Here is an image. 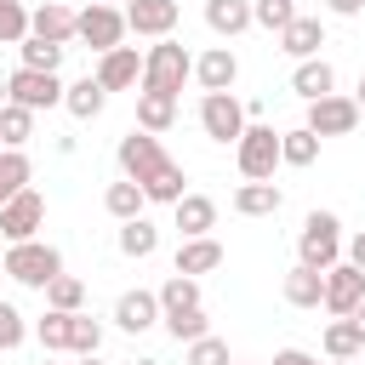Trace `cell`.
<instances>
[{
    "instance_id": "cell-10",
    "label": "cell",
    "mask_w": 365,
    "mask_h": 365,
    "mask_svg": "<svg viewBox=\"0 0 365 365\" xmlns=\"http://www.w3.org/2000/svg\"><path fill=\"white\" fill-rule=\"evenodd\" d=\"M359 302H365V268H354V262L325 268V314L331 319H348Z\"/></svg>"
},
{
    "instance_id": "cell-36",
    "label": "cell",
    "mask_w": 365,
    "mask_h": 365,
    "mask_svg": "<svg viewBox=\"0 0 365 365\" xmlns=\"http://www.w3.org/2000/svg\"><path fill=\"white\" fill-rule=\"evenodd\" d=\"M80 302H86V285H80L74 274H57V279L46 285V308H63V314H80Z\"/></svg>"
},
{
    "instance_id": "cell-25",
    "label": "cell",
    "mask_w": 365,
    "mask_h": 365,
    "mask_svg": "<svg viewBox=\"0 0 365 365\" xmlns=\"http://www.w3.org/2000/svg\"><path fill=\"white\" fill-rule=\"evenodd\" d=\"M319 348H325V359H359L365 354V331L354 325V314L348 319H331L325 336H319Z\"/></svg>"
},
{
    "instance_id": "cell-7",
    "label": "cell",
    "mask_w": 365,
    "mask_h": 365,
    "mask_svg": "<svg viewBox=\"0 0 365 365\" xmlns=\"http://www.w3.org/2000/svg\"><path fill=\"white\" fill-rule=\"evenodd\" d=\"M40 222H46V200H40L34 188H23V194H11V200L0 205V240H6V245L34 240V234H40Z\"/></svg>"
},
{
    "instance_id": "cell-31",
    "label": "cell",
    "mask_w": 365,
    "mask_h": 365,
    "mask_svg": "<svg viewBox=\"0 0 365 365\" xmlns=\"http://www.w3.org/2000/svg\"><path fill=\"white\" fill-rule=\"evenodd\" d=\"M182 308H200V279L194 274H171L160 285V319L165 314H182Z\"/></svg>"
},
{
    "instance_id": "cell-21",
    "label": "cell",
    "mask_w": 365,
    "mask_h": 365,
    "mask_svg": "<svg viewBox=\"0 0 365 365\" xmlns=\"http://www.w3.org/2000/svg\"><path fill=\"white\" fill-rule=\"evenodd\" d=\"M285 302L291 308H325V274L319 268H308V262H297L291 274H285Z\"/></svg>"
},
{
    "instance_id": "cell-41",
    "label": "cell",
    "mask_w": 365,
    "mask_h": 365,
    "mask_svg": "<svg viewBox=\"0 0 365 365\" xmlns=\"http://www.w3.org/2000/svg\"><path fill=\"white\" fill-rule=\"evenodd\" d=\"M17 40H29V11L17 0H0V46H17Z\"/></svg>"
},
{
    "instance_id": "cell-22",
    "label": "cell",
    "mask_w": 365,
    "mask_h": 365,
    "mask_svg": "<svg viewBox=\"0 0 365 365\" xmlns=\"http://www.w3.org/2000/svg\"><path fill=\"white\" fill-rule=\"evenodd\" d=\"M285 205V194H279V182L268 177V182H240L234 188V211L240 217H274Z\"/></svg>"
},
{
    "instance_id": "cell-16",
    "label": "cell",
    "mask_w": 365,
    "mask_h": 365,
    "mask_svg": "<svg viewBox=\"0 0 365 365\" xmlns=\"http://www.w3.org/2000/svg\"><path fill=\"white\" fill-rule=\"evenodd\" d=\"M319 46H325V23L319 17H291L285 29H279V51L285 57H319Z\"/></svg>"
},
{
    "instance_id": "cell-52",
    "label": "cell",
    "mask_w": 365,
    "mask_h": 365,
    "mask_svg": "<svg viewBox=\"0 0 365 365\" xmlns=\"http://www.w3.org/2000/svg\"><path fill=\"white\" fill-rule=\"evenodd\" d=\"M331 365H354V359H331Z\"/></svg>"
},
{
    "instance_id": "cell-46",
    "label": "cell",
    "mask_w": 365,
    "mask_h": 365,
    "mask_svg": "<svg viewBox=\"0 0 365 365\" xmlns=\"http://www.w3.org/2000/svg\"><path fill=\"white\" fill-rule=\"evenodd\" d=\"M354 103H359V114H365V74H359V91H354Z\"/></svg>"
},
{
    "instance_id": "cell-49",
    "label": "cell",
    "mask_w": 365,
    "mask_h": 365,
    "mask_svg": "<svg viewBox=\"0 0 365 365\" xmlns=\"http://www.w3.org/2000/svg\"><path fill=\"white\" fill-rule=\"evenodd\" d=\"M354 325H359V331H365V302H359V308H354Z\"/></svg>"
},
{
    "instance_id": "cell-19",
    "label": "cell",
    "mask_w": 365,
    "mask_h": 365,
    "mask_svg": "<svg viewBox=\"0 0 365 365\" xmlns=\"http://www.w3.org/2000/svg\"><path fill=\"white\" fill-rule=\"evenodd\" d=\"M291 91H297L302 103L331 97V91H336V68H331L325 57H302V63H297V74H291Z\"/></svg>"
},
{
    "instance_id": "cell-37",
    "label": "cell",
    "mask_w": 365,
    "mask_h": 365,
    "mask_svg": "<svg viewBox=\"0 0 365 365\" xmlns=\"http://www.w3.org/2000/svg\"><path fill=\"white\" fill-rule=\"evenodd\" d=\"M291 17H297V0H251V23L268 34H279Z\"/></svg>"
},
{
    "instance_id": "cell-4",
    "label": "cell",
    "mask_w": 365,
    "mask_h": 365,
    "mask_svg": "<svg viewBox=\"0 0 365 365\" xmlns=\"http://www.w3.org/2000/svg\"><path fill=\"white\" fill-rule=\"evenodd\" d=\"M245 125H251V114H245V103L234 97V91H205L200 97V131L211 137V143H240L245 137Z\"/></svg>"
},
{
    "instance_id": "cell-28",
    "label": "cell",
    "mask_w": 365,
    "mask_h": 365,
    "mask_svg": "<svg viewBox=\"0 0 365 365\" xmlns=\"http://www.w3.org/2000/svg\"><path fill=\"white\" fill-rule=\"evenodd\" d=\"M103 103H108V91L97 86V74H86V80H74V86L63 91V108H68L74 120H97V114H103Z\"/></svg>"
},
{
    "instance_id": "cell-6",
    "label": "cell",
    "mask_w": 365,
    "mask_h": 365,
    "mask_svg": "<svg viewBox=\"0 0 365 365\" xmlns=\"http://www.w3.org/2000/svg\"><path fill=\"white\" fill-rule=\"evenodd\" d=\"M74 40H86L91 51H114V46L125 40V11L91 0L86 11H74Z\"/></svg>"
},
{
    "instance_id": "cell-47",
    "label": "cell",
    "mask_w": 365,
    "mask_h": 365,
    "mask_svg": "<svg viewBox=\"0 0 365 365\" xmlns=\"http://www.w3.org/2000/svg\"><path fill=\"white\" fill-rule=\"evenodd\" d=\"M6 103H11V86H6V74H0V108H6Z\"/></svg>"
},
{
    "instance_id": "cell-51",
    "label": "cell",
    "mask_w": 365,
    "mask_h": 365,
    "mask_svg": "<svg viewBox=\"0 0 365 365\" xmlns=\"http://www.w3.org/2000/svg\"><path fill=\"white\" fill-rule=\"evenodd\" d=\"M131 365H160V359H131Z\"/></svg>"
},
{
    "instance_id": "cell-17",
    "label": "cell",
    "mask_w": 365,
    "mask_h": 365,
    "mask_svg": "<svg viewBox=\"0 0 365 365\" xmlns=\"http://www.w3.org/2000/svg\"><path fill=\"white\" fill-rule=\"evenodd\" d=\"M171 211H177V234H182V240H200V234L217 228V200H211V194H182Z\"/></svg>"
},
{
    "instance_id": "cell-15",
    "label": "cell",
    "mask_w": 365,
    "mask_h": 365,
    "mask_svg": "<svg viewBox=\"0 0 365 365\" xmlns=\"http://www.w3.org/2000/svg\"><path fill=\"white\" fill-rule=\"evenodd\" d=\"M194 80H200V91H234V80H240V57H234L228 46H211V51L194 57Z\"/></svg>"
},
{
    "instance_id": "cell-32",
    "label": "cell",
    "mask_w": 365,
    "mask_h": 365,
    "mask_svg": "<svg viewBox=\"0 0 365 365\" xmlns=\"http://www.w3.org/2000/svg\"><path fill=\"white\" fill-rule=\"evenodd\" d=\"M29 177H34L29 154H23V148H0V205H6L11 194H23V188H29Z\"/></svg>"
},
{
    "instance_id": "cell-42",
    "label": "cell",
    "mask_w": 365,
    "mask_h": 365,
    "mask_svg": "<svg viewBox=\"0 0 365 365\" xmlns=\"http://www.w3.org/2000/svg\"><path fill=\"white\" fill-rule=\"evenodd\" d=\"M23 336H29V319L11 308V302H0V354H11V348H23Z\"/></svg>"
},
{
    "instance_id": "cell-27",
    "label": "cell",
    "mask_w": 365,
    "mask_h": 365,
    "mask_svg": "<svg viewBox=\"0 0 365 365\" xmlns=\"http://www.w3.org/2000/svg\"><path fill=\"white\" fill-rule=\"evenodd\" d=\"M103 205H108V217H114V222H131V217H143L148 194H143V182L120 177V182H108V188H103Z\"/></svg>"
},
{
    "instance_id": "cell-43",
    "label": "cell",
    "mask_w": 365,
    "mask_h": 365,
    "mask_svg": "<svg viewBox=\"0 0 365 365\" xmlns=\"http://www.w3.org/2000/svg\"><path fill=\"white\" fill-rule=\"evenodd\" d=\"M274 365H319V359H314L308 348H279V354H274Z\"/></svg>"
},
{
    "instance_id": "cell-53",
    "label": "cell",
    "mask_w": 365,
    "mask_h": 365,
    "mask_svg": "<svg viewBox=\"0 0 365 365\" xmlns=\"http://www.w3.org/2000/svg\"><path fill=\"white\" fill-rule=\"evenodd\" d=\"M40 365H57V359H51V354H46V359H40Z\"/></svg>"
},
{
    "instance_id": "cell-45",
    "label": "cell",
    "mask_w": 365,
    "mask_h": 365,
    "mask_svg": "<svg viewBox=\"0 0 365 365\" xmlns=\"http://www.w3.org/2000/svg\"><path fill=\"white\" fill-rule=\"evenodd\" d=\"M342 251H348V262H354V268H365V228H359V234H354Z\"/></svg>"
},
{
    "instance_id": "cell-30",
    "label": "cell",
    "mask_w": 365,
    "mask_h": 365,
    "mask_svg": "<svg viewBox=\"0 0 365 365\" xmlns=\"http://www.w3.org/2000/svg\"><path fill=\"white\" fill-rule=\"evenodd\" d=\"M154 251H160V228H154L148 217H131V222H120V257L143 262V257H154Z\"/></svg>"
},
{
    "instance_id": "cell-35",
    "label": "cell",
    "mask_w": 365,
    "mask_h": 365,
    "mask_svg": "<svg viewBox=\"0 0 365 365\" xmlns=\"http://www.w3.org/2000/svg\"><path fill=\"white\" fill-rule=\"evenodd\" d=\"M0 137H6V148H23V143L34 137V108L6 103V108H0Z\"/></svg>"
},
{
    "instance_id": "cell-8",
    "label": "cell",
    "mask_w": 365,
    "mask_h": 365,
    "mask_svg": "<svg viewBox=\"0 0 365 365\" xmlns=\"http://www.w3.org/2000/svg\"><path fill=\"white\" fill-rule=\"evenodd\" d=\"M6 86H11V103L34 108V114H40V108H57V103H63V91H68V86H63L57 74H46V68H11V74H6Z\"/></svg>"
},
{
    "instance_id": "cell-29",
    "label": "cell",
    "mask_w": 365,
    "mask_h": 365,
    "mask_svg": "<svg viewBox=\"0 0 365 365\" xmlns=\"http://www.w3.org/2000/svg\"><path fill=\"white\" fill-rule=\"evenodd\" d=\"M319 160V131H308V125H291V131H279V165H314Z\"/></svg>"
},
{
    "instance_id": "cell-3",
    "label": "cell",
    "mask_w": 365,
    "mask_h": 365,
    "mask_svg": "<svg viewBox=\"0 0 365 365\" xmlns=\"http://www.w3.org/2000/svg\"><path fill=\"white\" fill-rule=\"evenodd\" d=\"M194 74V57L165 34V40H154L148 51H143V91H182V80Z\"/></svg>"
},
{
    "instance_id": "cell-13",
    "label": "cell",
    "mask_w": 365,
    "mask_h": 365,
    "mask_svg": "<svg viewBox=\"0 0 365 365\" xmlns=\"http://www.w3.org/2000/svg\"><path fill=\"white\" fill-rule=\"evenodd\" d=\"M177 17H182L177 0H125V29L143 40H165L177 29Z\"/></svg>"
},
{
    "instance_id": "cell-14",
    "label": "cell",
    "mask_w": 365,
    "mask_h": 365,
    "mask_svg": "<svg viewBox=\"0 0 365 365\" xmlns=\"http://www.w3.org/2000/svg\"><path fill=\"white\" fill-rule=\"evenodd\" d=\"M114 325L120 331H131V336H143L148 325H160V291H120V302H114Z\"/></svg>"
},
{
    "instance_id": "cell-33",
    "label": "cell",
    "mask_w": 365,
    "mask_h": 365,
    "mask_svg": "<svg viewBox=\"0 0 365 365\" xmlns=\"http://www.w3.org/2000/svg\"><path fill=\"white\" fill-rule=\"evenodd\" d=\"M68 325H74V314H63V308H46V314L34 319V336H40V348H46V354H68Z\"/></svg>"
},
{
    "instance_id": "cell-48",
    "label": "cell",
    "mask_w": 365,
    "mask_h": 365,
    "mask_svg": "<svg viewBox=\"0 0 365 365\" xmlns=\"http://www.w3.org/2000/svg\"><path fill=\"white\" fill-rule=\"evenodd\" d=\"M74 365H103V359L97 354H74Z\"/></svg>"
},
{
    "instance_id": "cell-26",
    "label": "cell",
    "mask_w": 365,
    "mask_h": 365,
    "mask_svg": "<svg viewBox=\"0 0 365 365\" xmlns=\"http://www.w3.org/2000/svg\"><path fill=\"white\" fill-rule=\"evenodd\" d=\"M171 120H177V97L171 91H137V125L143 131H171Z\"/></svg>"
},
{
    "instance_id": "cell-44",
    "label": "cell",
    "mask_w": 365,
    "mask_h": 365,
    "mask_svg": "<svg viewBox=\"0 0 365 365\" xmlns=\"http://www.w3.org/2000/svg\"><path fill=\"white\" fill-rule=\"evenodd\" d=\"M325 11H336V17H359L365 0H325Z\"/></svg>"
},
{
    "instance_id": "cell-24",
    "label": "cell",
    "mask_w": 365,
    "mask_h": 365,
    "mask_svg": "<svg viewBox=\"0 0 365 365\" xmlns=\"http://www.w3.org/2000/svg\"><path fill=\"white\" fill-rule=\"evenodd\" d=\"M205 29L222 34V40L245 34L251 29V0H205Z\"/></svg>"
},
{
    "instance_id": "cell-11",
    "label": "cell",
    "mask_w": 365,
    "mask_h": 365,
    "mask_svg": "<svg viewBox=\"0 0 365 365\" xmlns=\"http://www.w3.org/2000/svg\"><path fill=\"white\" fill-rule=\"evenodd\" d=\"M97 86L103 91H131L143 86V51L137 46H114V51H97Z\"/></svg>"
},
{
    "instance_id": "cell-34",
    "label": "cell",
    "mask_w": 365,
    "mask_h": 365,
    "mask_svg": "<svg viewBox=\"0 0 365 365\" xmlns=\"http://www.w3.org/2000/svg\"><path fill=\"white\" fill-rule=\"evenodd\" d=\"M17 51H23V68H46V74H57V63H63V51H68V46L29 34V40H17Z\"/></svg>"
},
{
    "instance_id": "cell-55",
    "label": "cell",
    "mask_w": 365,
    "mask_h": 365,
    "mask_svg": "<svg viewBox=\"0 0 365 365\" xmlns=\"http://www.w3.org/2000/svg\"><path fill=\"white\" fill-rule=\"evenodd\" d=\"M0 148H6V137H0Z\"/></svg>"
},
{
    "instance_id": "cell-40",
    "label": "cell",
    "mask_w": 365,
    "mask_h": 365,
    "mask_svg": "<svg viewBox=\"0 0 365 365\" xmlns=\"http://www.w3.org/2000/svg\"><path fill=\"white\" fill-rule=\"evenodd\" d=\"M103 348V325L91 319V314H74V325H68V354H97Z\"/></svg>"
},
{
    "instance_id": "cell-2",
    "label": "cell",
    "mask_w": 365,
    "mask_h": 365,
    "mask_svg": "<svg viewBox=\"0 0 365 365\" xmlns=\"http://www.w3.org/2000/svg\"><path fill=\"white\" fill-rule=\"evenodd\" d=\"M57 274H63V251H57V245H46V240L6 245V279L29 285V291H46Z\"/></svg>"
},
{
    "instance_id": "cell-50",
    "label": "cell",
    "mask_w": 365,
    "mask_h": 365,
    "mask_svg": "<svg viewBox=\"0 0 365 365\" xmlns=\"http://www.w3.org/2000/svg\"><path fill=\"white\" fill-rule=\"evenodd\" d=\"M0 274H6V240H0Z\"/></svg>"
},
{
    "instance_id": "cell-20",
    "label": "cell",
    "mask_w": 365,
    "mask_h": 365,
    "mask_svg": "<svg viewBox=\"0 0 365 365\" xmlns=\"http://www.w3.org/2000/svg\"><path fill=\"white\" fill-rule=\"evenodd\" d=\"M182 182H188V177H182V165H177V160L165 154V160H160V165H154V171L143 177V194H148V205H177V200L188 194Z\"/></svg>"
},
{
    "instance_id": "cell-12",
    "label": "cell",
    "mask_w": 365,
    "mask_h": 365,
    "mask_svg": "<svg viewBox=\"0 0 365 365\" xmlns=\"http://www.w3.org/2000/svg\"><path fill=\"white\" fill-rule=\"evenodd\" d=\"M114 160H120V177L143 182V177H148V171L165 160V148H160V137H154V131H143V125H137V131H125V137H120Z\"/></svg>"
},
{
    "instance_id": "cell-23",
    "label": "cell",
    "mask_w": 365,
    "mask_h": 365,
    "mask_svg": "<svg viewBox=\"0 0 365 365\" xmlns=\"http://www.w3.org/2000/svg\"><path fill=\"white\" fill-rule=\"evenodd\" d=\"M217 268H222V245H217L211 234L177 245V274H194V279H200V274H217Z\"/></svg>"
},
{
    "instance_id": "cell-1",
    "label": "cell",
    "mask_w": 365,
    "mask_h": 365,
    "mask_svg": "<svg viewBox=\"0 0 365 365\" xmlns=\"http://www.w3.org/2000/svg\"><path fill=\"white\" fill-rule=\"evenodd\" d=\"M297 262H308V268H319V274L342 262V217H336V211H308V217H302Z\"/></svg>"
},
{
    "instance_id": "cell-18",
    "label": "cell",
    "mask_w": 365,
    "mask_h": 365,
    "mask_svg": "<svg viewBox=\"0 0 365 365\" xmlns=\"http://www.w3.org/2000/svg\"><path fill=\"white\" fill-rule=\"evenodd\" d=\"M29 34L68 46V40H74V11H68L63 0H46V6H34V11H29Z\"/></svg>"
},
{
    "instance_id": "cell-5",
    "label": "cell",
    "mask_w": 365,
    "mask_h": 365,
    "mask_svg": "<svg viewBox=\"0 0 365 365\" xmlns=\"http://www.w3.org/2000/svg\"><path fill=\"white\" fill-rule=\"evenodd\" d=\"M234 160H240V177H245V182H268L274 165H279V131L262 125V120H251L245 137L234 143Z\"/></svg>"
},
{
    "instance_id": "cell-9",
    "label": "cell",
    "mask_w": 365,
    "mask_h": 365,
    "mask_svg": "<svg viewBox=\"0 0 365 365\" xmlns=\"http://www.w3.org/2000/svg\"><path fill=\"white\" fill-rule=\"evenodd\" d=\"M302 125H308V131H319V137H348V131L359 125V103H354V97H342V91H331V97H314Z\"/></svg>"
},
{
    "instance_id": "cell-38",
    "label": "cell",
    "mask_w": 365,
    "mask_h": 365,
    "mask_svg": "<svg viewBox=\"0 0 365 365\" xmlns=\"http://www.w3.org/2000/svg\"><path fill=\"white\" fill-rule=\"evenodd\" d=\"M182 348H188V354H182V365H234V359H228V342H222V336H211V331H205V336H194V342H182Z\"/></svg>"
},
{
    "instance_id": "cell-54",
    "label": "cell",
    "mask_w": 365,
    "mask_h": 365,
    "mask_svg": "<svg viewBox=\"0 0 365 365\" xmlns=\"http://www.w3.org/2000/svg\"><path fill=\"white\" fill-rule=\"evenodd\" d=\"M103 6H120V0H103Z\"/></svg>"
},
{
    "instance_id": "cell-39",
    "label": "cell",
    "mask_w": 365,
    "mask_h": 365,
    "mask_svg": "<svg viewBox=\"0 0 365 365\" xmlns=\"http://www.w3.org/2000/svg\"><path fill=\"white\" fill-rule=\"evenodd\" d=\"M160 325H165V331H171L177 342H194V336H205V331H211V319H205V308H182V314H165Z\"/></svg>"
}]
</instances>
